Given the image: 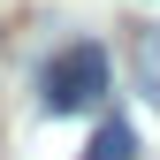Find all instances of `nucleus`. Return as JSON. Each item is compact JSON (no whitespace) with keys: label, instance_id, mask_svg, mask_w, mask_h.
Returning a JSON list of instances; mask_svg holds the SVG:
<instances>
[{"label":"nucleus","instance_id":"1","mask_svg":"<svg viewBox=\"0 0 160 160\" xmlns=\"http://www.w3.org/2000/svg\"><path fill=\"white\" fill-rule=\"evenodd\" d=\"M107 99V46H69V53H53L46 76H38V107L46 114H84Z\"/></svg>","mask_w":160,"mask_h":160},{"label":"nucleus","instance_id":"2","mask_svg":"<svg viewBox=\"0 0 160 160\" xmlns=\"http://www.w3.org/2000/svg\"><path fill=\"white\" fill-rule=\"evenodd\" d=\"M84 160H137V137H130V122L114 114V122H99V137H92V152Z\"/></svg>","mask_w":160,"mask_h":160},{"label":"nucleus","instance_id":"3","mask_svg":"<svg viewBox=\"0 0 160 160\" xmlns=\"http://www.w3.org/2000/svg\"><path fill=\"white\" fill-rule=\"evenodd\" d=\"M137 92L160 107V23H152V31H137Z\"/></svg>","mask_w":160,"mask_h":160}]
</instances>
